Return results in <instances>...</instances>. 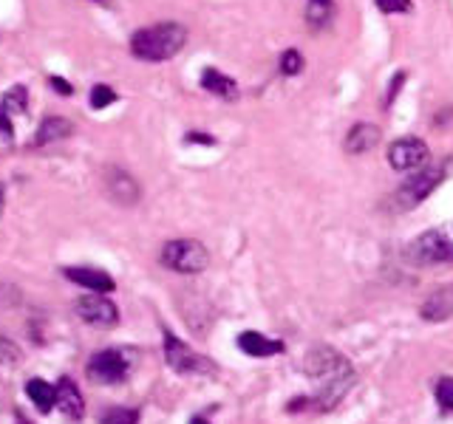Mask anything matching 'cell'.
<instances>
[{"label":"cell","mask_w":453,"mask_h":424,"mask_svg":"<svg viewBox=\"0 0 453 424\" xmlns=\"http://www.w3.org/2000/svg\"><path fill=\"white\" fill-rule=\"evenodd\" d=\"M306 376L315 382V396H311V405L318 410H334L340 402L346 399L349 390L354 388V367L343 353H337L334 348H311L306 365H303Z\"/></svg>","instance_id":"obj_1"},{"label":"cell","mask_w":453,"mask_h":424,"mask_svg":"<svg viewBox=\"0 0 453 424\" xmlns=\"http://www.w3.org/2000/svg\"><path fill=\"white\" fill-rule=\"evenodd\" d=\"M188 46V28L176 20H165L148 28H139L131 37V54L145 63H165Z\"/></svg>","instance_id":"obj_2"},{"label":"cell","mask_w":453,"mask_h":424,"mask_svg":"<svg viewBox=\"0 0 453 424\" xmlns=\"http://www.w3.org/2000/svg\"><path fill=\"white\" fill-rule=\"evenodd\" d=\"M405 261L414 266H436L453 261V223L434 226V230L414 238L405 249Z\"/></svg>","instance_id":"obj_3"},{"label":"cell","mask_w":453,"mask_h":424,"mask_svg":"<svg viewBox=\"0 0 453 424\" xmlns=\"http://www.w3.org/2000/svg\"><path fill=\"white\" fill-rule=\"evenodd\" d=\"M159 261L165 269H170V272H176V275H198L210 266V252L202 240L179 238V240H167L162 246Z\"/></svg>","instance_id":"obj_4"},{"label":"cell","mask_w":453,"mask_h":424,"mask_svg":"<svg viewBox=\"0 0 453 424\" xmlns=\"http://www.w3.org/2000/svg\"><path fill=\"white\" fill-rule=\"evenodd\" d=\"M131 357H127V351H119V348H105L94 353L85 365V374L94 382V385H119L127 376H131Z\"/></svg>","instance_id":"obj_5"},{"label":"cell","mask_w":453,"mask_h":424,"mask_svg":"<svg viewBox=\"0 0 453 424\" xmlns=\"http://www.w3.org/2000/svg\"><path fill=\"white\" fill-rule=\"evenodd\" d=\"M445 178V167L442 164H431V167H419L414 176L400 184V190L394 193V204L400 209H414L419 207L425 198H428L439 184Z\"/></svg>","instance_id":"obj_6"},{"label":"cell","mask_w":453,"mask_h":424,"mask_svg":"<svg viewBox=\"0 0 453 424\" xmlns=\"http://www.w3.org/2000/svg\"><path fill=\"white\" fill-rule=\"evenodd\" d=\"M165 360L176 374H212V362L165 331Z\"/></svg>","instance_id":"obj_7"},{"label":"cell","mask_w":453,"mask_h":424,"mask_svg":"<svg viewBox=\"0 0 453 424\" xmlns=\"http://www.w3.org/2000/svg\"><path fill=\"white\" fill-rule=\"evenodd\" d=\"M77 317L85 325H94V329H113L119 322V308L113 306V300H108L105 294H85L77 300Z\"/></svg>","instance_id":"obj_8"},{"label":"cell","mask_w":453,"mask_h":424,"mask_svg":"<svg viewBox=\"0 0 453 424\" xmlns=\"http://www.w3.org/2000/svg\"><path fill=\"white\" fill-rule=\"evenodd\" d=\"M428 162V145L417 136H403L391 141L388 148V164L400 173H408V170H419Z\"/></svg>","instance_id":"obj_9"},{"label":"cell","mask_w":453,"mask_h":424,"mask_svg":"<svg viewBox=\"0 0 453 424\" xmlns=\"http://www.w3.org/2000/svg\"><path fill=\"white\" fill-rule=\"evenodd\" d=\"M63 275L77 283V286L82 289H91L96 294H108L117 289V283H113V277L108 272H103V269H91V266H65Z\"/></svg>","instance_id":"obj_10"},{"label":"cell","mask_w":453,"mask_h":424,"mask_svg":"<svg viewBox=\"0 0 453 424\" xmlns=\"http://www.w3.org/2000/svg\"><path fill=\"white\" fill-rule=\"evenodd\" d=\"M54 390H57V402H54V407L60 410V413H63L65 419L80 421V419L85 416V402H82L80 388H77L68 376H63V379L54 385Z\"/></svg>","instance_id":"obj_11"},{"label":"cell","mask_w":453,"mask_h":424,"mask_svg":"<svg viewBox=\"0 0 453 424\" xmlns=\"http://www.w3.org/2000/svg\"><path fill=\"white\" fill-rule=\"evenodd\" d=\"M377 145H380V127L372 122H357L346 133V141H343L349 155H365V153H372Z\"/></svg>","instance_id":"obj_12"},{"label":"cell","mask_w":453,"mask_h":424,"mask_svg":"<svg viewBox=\"0 0 453 424\" xmlns=\"http://www.w3.org/2000/svg\"><path fill=\"white\" fill-rule=\"evenodd\" d=\"M419 314H422V320H428V322L450 320L453 317V283H450V286L436 289L434 294H428V300L422 303Z\"/></svg>","instance_id":"obj_13"},{"label":"cell","mask_w":453,"mask_h":424,"mask_svg":"<svg viewBox=\"0 0 453 424\" xmlns=\"http://www.w3.org/2000/svg\"><path fill=\"white\" fill-rule=\"evenodd\" d=\"M105 187H108L113 201H119L125 207H131V204L139 201V184H136L134 176H127L125 170H108Z\"/></svg>","instance_id":"obj_14"},{"label":"cell","mask_w":453,"mask_h":424,"mask_svg":"<svg viewBox=\"0 0 453 424\" xmlns=\"http://www.w3.org/2000/svg\"><path fill=\"white\" fill-rule=\"evenodd\" d=\"M238 348L247 353V357H275V353H283L280 339H269L258 331H244L238 337Z\"/></svg>","instance_id":"obj_15"},{"label":"cell","mask_w":453,"mask_h":424,"mask_svg":"<svg viewBox=\"0 0 453 424\" xmlns=\"http://www.w3.org/2000/svg\"><path fill=\"white\" fill-rule=\"evenodd\" d=\"M202 88L207 91V94H212V96H219V99H235L238 96V82L233 80V77H226L224 71H219V68H204L202 71Z\"/></svg>","instance_id":"obj_16"},{"label":"cell","mask_w":453,"mask_h":424,"mask_svg":"<svg viewBox=\"0 0 453 424\" xmlns=\"http://www.w3.org/2000/svg\"><path fill=\"white\" fill-rule=\"evenodd\" d=\"M74 133V125H71L68 119L63 117H46L40 122L37 133H35V145L42 148V145H51V141H60L65 136Z\"/></svg>","instance_id":"obj_17"},{"label":"cell","mask_w":453,"mask_h":424,"mask_svg":"<svg viewBox=\"0 0 453 424\" xmlns=\"http://www.w3.org/2000/svg\"><path fill=\"white\" fill-rule=\"evenodd\" d=\"M26 393H28V399L35 402V407L40 410V413H51V407H54V402H57V390H54V385H49L46 379H28Z\"/></svg>","instance_id":"obj_18"},{"label":"cell","mask_w":453,"mask_h":424,"mask_svg":"<svg viewBox=\"0 0 453 424\" xmlns=\"http://www.w3.org/2000/svg\"><path fill=\"white\" fill-rule=\"evenodd\" d=\"M99 424H139V410L136 407H108Z\"/></svg>","instance_id":"obj_19"},{"label":"cell","mask_w":453,"mask_h":424,"mask_svg":"<svg viewBox=\"0 0 453 424\" xmlns=\"http://www.w3.org/2000/svg\"><path fill=\"white\" fill-rule=\"evenodd\" d=\"M303 71V54L297 49H287L280 54V74L283 77H297Z\"/></svg>","instance_id":"obj_20"},{"label":"cell","mask_w":453,"mask_h":424,"mask_svg":"<svg viewBox=\"0 0 453 424\" xmlns=\"http://www.w3.org/2000/svg\"><path fill=\"white\" fill-rule=\"evenodd\" d=\"M4 105L9 113H23L28 108V88H23V85H14V88L6 91L4 96Z\"/></svg>","instance_id":"obj_21"},{"label":"cell","mask_w":453,"mask_h":424,"mask_svg":"<svg viewBox=\"0 0 453 424\" xmlns=\"http://www.w3.org/2000/svg\"><path fill=\"white\" fill-rule=\"evenodd\" d=\"M88 102H91V108H94V110H105L108 105L117 102V91H113L111 85H94Z\"/></svg>","instance_id":"obj_22"},{"label":"cell","mask_w":453,"mask_h":424,"mask_svg":"<svg viewBox=\"0 0 453 424\" xmlns=\"http://www.w3.org/2000/svg\"><path fill=\"white\" fill-rule=\"evenodd\" d=\"M436 402L442 410H448V413H453V379L450 376H442L436 382Z\"/></svg>","instance_id":"obj_23"},{"label":"cell","mask_w":453,"mask_h":424,"mask_svg":"<svg viewBox=\"0 0 453 424\" xmlns=\"http://www.w3.org/2000/svg\"><path fill=\"white\" fill-rule=\"evenodd\" d=\"M332 18V6H320V4H309L306 6V20L311 26H326Z\"/></svg>","instance_id":"obj_24"},{"label":"cell","mask_w":453,"mask_h":424,"mask_svg":"<svg viewBox=\"0 0 453 424\" xmlns=\"http://www.w3.org/2000/svg\"><path fill=\"white\" fill-rule=\"evenodd\" d=\"M380 11L386 14H403V11H411V0H374Z\"/></svg>","instance_id":"obj_25"},{"label":"cell","mask_w":453,"mask_h":424,"mask_svg":"<svg viewBox=\"0 0 453 424\" xmlns=\"http://www.w3.org/2000/svg\"><path fill=\"white\" fill-rule=\"evenodd\" d=\"M0 139L12 141L14 139V125H12V113L6 110V105L0 102Z\"/></svg>","instance_id":"obj_26"},{"label":"cell","mask_w":453,"mask_h":424,"mask_svg":"<svg viewBox=\"0 0 453 424\" xmlns=\"http://www.w3.org/2000/svg\"><path fill=\"white\" fill-rule=\"evenodd\" d=\"M403 82H405V71H396V77L388 82V91H386V108L394 102L396 99V94H400V88H403Z\"/></svg>","instance_id":"obj_27"},{"label":"cell","mask_w":453,"mask_h":424,"mask_svg":"<svg viewBox=\"0 0 453 424\" xmlns=\"http://www.w3.org/2000/svg\"><path fill=\"white\" fill-rule=\"evenodd\" d=\"M49 85L60 96H71V94H74V85H71L68 80H63V77H49Z\"/></svg>","instance_id":"obj_28"},{"label":"cell","mask_w":453,"mask_h":424,"mask_svg":"<svg viewBox=\"0 0 453 424\" xmlns=\"http://www.w3.org/2000/svg\"><path fill=\"white\" fill-rule=\"evenodd\" d=\"M188 141H190V145H207V148L216 145V139H212L210 133H198V131L188 133Z\"/></svg>","instance_id":"obj_29"},{"label":"cell","mask_w":453,"mask_h":424,"mask_svg":"<svg viewBox=\"0 0 453 424\" xmlns=\"http://www.w3.org/2000/svg\"><path fill=\"white\" fill-rule=\"evenodd\" d=\"M190 424H210V421H207L204 416H193V419H190Z\"/></svg>","instance_id":"obj_30"},{"label":"cell","mask_w":453,"mask_h":424,"mask_svg":"<svg viewBox=\"0 0 453 424\" xmlns=\"http://www.w3.org/2000/svg\"><path fill=\"white\" fill-rule=\"evenodd\" d=\"M309 4H320V6H332V0H309Z\"/></svg>","instance_id":"obj_31"},{"label":"cell","mask_w":453,"mask_h":424,"mask_svg":"<svg viewBox=\"0 0 453 424\" xmlns=\"http://www.w3.org/2000/svg\"><path fill=\"white\" fill-rule=\"evenodd\" d=\"M94 4H108V0H94Z\"/></svg>","instance_id":"obj_32"},{"label":"cell","mask_w":453,"mask_h":424,"mask_svg":"<svg viewBox=\"0 0 453 424\" xmlns=\"http://www.w3.org/2000/svg\"><path fill=\"white\" fill-rule=\"evenodd\" d=\"M20 424H28V421H20Z\"/></svg>","instance_id":"obj_33"}]
</instances>
